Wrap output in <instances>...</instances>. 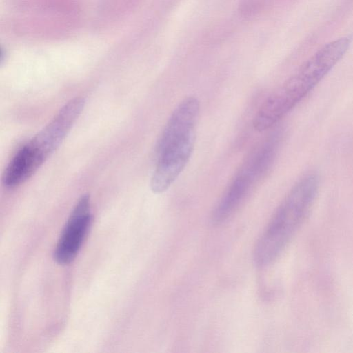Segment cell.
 I'll use <instances>...</instances> for the list:
<instances>
[{
	"instance_id": "obj_8",
	"label": "cell",
	"mask_w": 353,
	"mask_h": 353,
	"mask_svg": "<svg viewBox=\"0 0 353 353\" xmlns=\"http://www.w3.org/2000/svg\"><path fill=\"white\" fill-rule=\"evenodd\" d=\"M14 2L23 12L39 14L70 17L77 10L76 0H14Z\"/></svg>"
},
{
	"instance_id": "obj_7",
	"label": "cell",
	"mask_w": 353,
	"mask_h": 353,
	"mask_svg": "<svg viewBox=\"0 0 353 353\" xmlns=\"http://www.w3.org/2000/svg\"><path fill=\"white\" fill-rule=\"evenodd\" d=\"M45 162L27 143L12 158L3 174V185L15 188L29 179Z\"/></svg>"
},
{
	"instance_id": "obj_2",
	"label": "cell",
	"mask_w": 353,
	"mask_h": 353,
	"mask_svg": "<svg viewBox=\"0 0 353 353\" xmlns=\"http://www.w3.org/2000/svg\"><path fill=\"white\" fill-rule=\"evenodd\" d=\"M200 101L184 98L170 115L156 146L157 162L150 179L155 194L165 192L188 163L194 149Z\"/></svg>"
},
{
	"instance_id": "obj_3",
	"label": "cell",
	"mask_w": 353,
	"mask_h": 353,
	"mask_svg": "<svg viewBox=\"0 0 353 353\" xmlns=\"http://www.w3.org/2000/svg\"><path fill=\"white\" fill-rule=\"evenodd\" d=\"M319 182L316 174H307L285 196L256 244L254 259L258 266L270 264L283 251L311 209Z\"/></svg>"
},
{
	"instance_id": "obj_6",
	"label": "cell",
	"mask_w": 353,
	"mask_h": 353,
	"mask_svg": "<svg viewBox=\"0 0 353 353\" xmlns=\"http://www.w3.org/2000/svg\"><path fill=\"white\" fill-rule=\"evenodd\" d=\"M92 220L88 194L82 195L72 209L57 241L54 259L60 265L70 263L77 256Z\"/></svg>"
},
{
	"instance_id": "obj_4",
	"label": "cell",
	"mask_w": 353,
	"mask_h": 353,
	"mask_svg": "<svg viewBox=\"0 0 353 353\" xmlns=\"http://www.w3.org/2000/svg\"><path fill=\"white\" fill-rule=\"evenodd\" d=\"M281 137V131L274 130L248 152L212 212L214 224L228 219L265 178L275 161Z\"/></svg>"
},
{
	"instance_id": "obj_5",
	"label": "cell",
	"mask_w": 353,
	"mask_h": 353,
	"mask_svg": "<svg viewBox=\"0 0 353 353\" xmlns=\"http://www.w3.org/2000/svg\"><path fill=\"white\" fill-rule=\"evenodd\" d=\"M85 104L83 97L70 99L28 143V145L46 161L61 144L81 114Z\"/></svg>"
},
{
	"instance_id": "obj_9",
	"label": "cell",
	"mask_w": 353,
	"mask_h": 353,
	"mask_svg": "<svg viewBox=\"0 0 353 353\" xmlns=\"http://www.w3.org/2000/svg\"><path fill=\"white\" fill-rule=\"evenodd\" d=\"M261 8V3L257 0H244L239 7L240 14L245 17H251L257 14Z\"/></svg>"
},
{
	"instance_id": "obj_1",
	"label": "cell",
	"mask_w": 353,
	"mask_h": 353,
	"mask_svg": "<svg viewBox=\"0 0 353 353\" xmlns=\"http://www.w3.org/2000/svg\"><path fill=\"white\" fill-rule=\"evenodd\" d=\"M343 37L325 44L262 103L252 121L262 132L272 128L295 108L325 77L346 52L350 44Z\"/></svg>"
}]
</instances>
